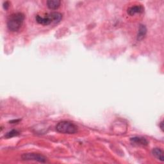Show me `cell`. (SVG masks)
<instances>
[{"instance_id": "6da1fadb", "label": "cell", "mask_w": 164, "mask_h": 164, "mask_svg": "<svg viewBox=\"0 0 164 164\" xmlns=\"http://www.w3.org/2000/svg\"><path fill=\"white\" fill-rule=\"evenodd\" d=\"M25 18V15L21 12H16L11 14L7 20L8 29L13 32L19 31L23 24Z\"/></svg>"}, {"instance_id": "7a4b0ae2", "label": "cell", "mask_w": 164, "mask_h": 164, "mask_svg": "<svg viewBox=\"0 0 164 164\" xmlns=\"http://www.w3.org/2000/svg\"><path fill=\"white\" fill-rule=\"evenodd\" d=\"M56 131L64 134H74L78 131V127L70 121L63 120L56 126Z\"/></svg>"}, {"instance_id": "3957f363", "label": "cell", "mask_w": 164, "mask_h": 164, "mask_svg": "<svg viewBox=\"0 0 164 164\" xmlns=\"http://www.w3.org/2000/svg\"><path fill=\"white\" fill-rule=\"evenodd\" d=\"M21 158L23 160H33L37 161L41 163H45L47 160V158L44 156L42 155L39 153H25L22 156Z\"/></svg>"}, {"instance_id": "277c9868", "label": "cell", "mask_w": 164, "mask_h": 164, "mask_svg": "<svg viewBox=\"0 0 164 164\" xmlns=\"http://www.w3.org/2000/svg\"><path fill=\"white\" fill-rule=\"evenodd\" d=\"M35 19H36V21L39 24L42 25H49L53 23L51 17L49 13L46 14L44 17H42L39 15H37Z\"/></svg>"}, {"instance_id": "5b68a950", "label": "cell", "mask_w": 164, "mask_h": 164, "mask_svg": "<svg viewBox=\"0 0 164 164\" xmlns=\"http://www.w3.org/2000/svg\"><path fill=\"white\" fill-rule=\"evenodd\" d=\"M144 6L138 5L135 6H132L130 7V8H128L127 12L130 16H134L135 13H140L144 12Z\"/></svg>"}, {"instance_id": "8992f818", "label": "cell", "mask_w": 164, "mask_h": 164, "mask_svg": "<svg viewBox=\"0 0 164 164\" xmlns=\"http://www.w3.org/2000/svg\"><path fill=\"white\" fill-rule=\"evenodd\" d=\"M130 141L133 144L138 146H147L148 144V141L144 137H135L131 138Z\"/></svg>"}, {"instance_id": "52a82bcc", "label": "cell", "mask_w": 164, "mask_h": 164, "mask_svg": "<svg viewBox=\"0 0 164 164\" xmlns=\"http://www.w3.org/2000/svg\"><path fill=\"white\" fill-rule=\"evenodd\" d=\"M146 33H147V28L146 26L143 25H140L137 37V40H141L143 39L146 36Z\"/></svg>"}, {"instance_id": "ba28073f", "label": "cell", "mask_w": 164, "mask_h": 164, "mask_svg": "<svg viewBox=\"0 0 164 164\" xmlns=\"http://www.w3.org/2000/svg\"><path fill=\"white\" fill-rule=\"evenodd\" d=\"M46 3L49 9L51 10H56L60 6L61 2L59 0H48Z\"/></svg>"}, {"instance_id": "9c48e42d", "label": "cell", "mask_w": 164, "mask_h": 164, "mask_svg": "<svg viewBox=\"0 0 164 164\" xmlns=\"http://www.w3.org/2000/svg\"><path fill=\"white\" fill-rule=\"evenodd\" d=\"M49 16H50L51 19L52 20V23L55 24L60 22V21L62 19V14L57 12L49 13Z\"/></svg>"}, {"instance_id": "30bf717a", "label": "cell", "mask_w": 164, "mask_h": 164, "mask_svg": "<svg viewBox=\"0 0 164 164\" xmlns=\"http://www.w3.org/2000/svg\"><path fill=\"white\" fill-rule=\"evenodd\" d=\"M152 153L153 156H154L155 157L158 159L159 160L163 162L164 160L163 157V151L160 148H154L153 149Z\"/></svg>"}, {"instance_id": "8fae6325", "label": "cell", "mask_w": 164, "mask_h": 164, "mask_svg": "<svg viewBox=\"0 0 164 164\" xmlns=\"http://www.w3.org/2000/svg\"><path fill=\"white\" fill-rule=\"evenodd\" d=\"M19 134V132L17 130H12L10 132L6 133V134L5 135V137L7 139H10L15 136H17V135H18Z\"/></svg>"}, {"instance_id": "7c38bea8", "label": "cell", "mask_w": 164, "mask_h": 164, "mask_svg": "<svg viewBox=\"0 0 164 164\" xmlns=\"http://www.w3.org/2000/svg\"><path fill=\"white\" fill-rule=\"evenodd\" d=\"M3 7H4V9L5 10H7L9 9V2H5L3 3Z\"/></svg>"}, {"instance_id": "4fadbf2b", "label": "cell", "mask_w": 164, "mask_h": 164, "mask_svg": "<svg viewBox=\"0 0 164 164\" xmlns=\"http://www.w3.org/2000/svg\"><path fill=\"white\" fill-rule=\"evenodd\" d=\"M160 126L162 130L163 131V121H162V122L160 123Z\"/></svg>"}]
</instances>
